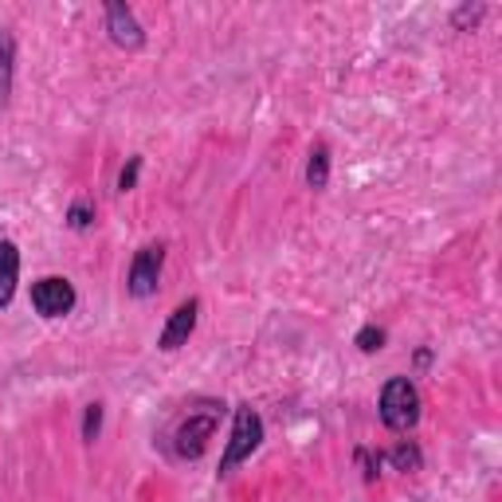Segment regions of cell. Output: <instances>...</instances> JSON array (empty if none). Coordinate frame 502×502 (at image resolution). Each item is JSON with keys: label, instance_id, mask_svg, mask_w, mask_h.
Instances as JSON below:
<instances>
[{"label": "cell", "instance_id": "obj_1", "mask_svg": "<svg viewBox=\"0 0 502 502\" xmlns=\"http://www.w3.org/2000/svg\"><path fill=\"white\" fill-rule=\"evenodd\" d=\"M224 404L205 401V404H185V412L169 428V451L177 459H200L208 448V439L217 436Z\"/></svg>", "mask_w": 502, "mask_h": 502}, {"label": "cell", "instance_id": "obj_2", "mask_svg": "<svg viewBox=\"0 0 502 502\" xmlns=\"http://www.w3.org/2000/svg\"><path fill=\"white\" fill-rule=\"evenodd\" d=\"M381 420L392 432H409L420 420V392L409 377H392L385 389H381Z\"/></svg>", "mask_w": 502, "mask_h": 502}, {"label": "cell", "instance_id": "obj_3", "mask_svg": "<svg viewBox=\"0 0 502 502\" xmlns=\"http://www.w3.org/2000/svg\"><path fill=\"white\" fill-rule=\"evenodd\" d=\"M263 444V416L251 409V404H240L232 416V439L224 448V459H220V475H232L244 459H251V451Z\"/></svg>", "mask_w": 502, "mask_h": 502}, {"label": "cell", "instance_id": "obj_4", "mask_svg": "<svg viewBox=\"0 0 502 502\" xmlns=\"http://www.w3.org/2000/svg\"><path fill=\"white\" fill-rule=\"evenodd\" d=\"M161 267H165V244H146L130 263V275H126V291L134 298H150L158 291V279H161Z\"/></svg>", "mask_w": 502, "mask_h": 502}, {"label": "cell", "instance_id": "obj_5", "mask_svg": "<svg viewBox=\"0 0 502 502\" xmlns=\"http://www.w3.org/2000/svg\"><path fill=\"white\" fill-rule=\"evenodd\" d=\"M75 286H71L67 279H59V275H47V279L40 283H32V306H35V314H43V318H63L75 310Z\"/></svg>", "mask_w": 502, "mask_h": 502}, {"label": "cell", "instance_id": "obj_6", "mask_svg": "<svg viewBox=\"0 0 502 502\" xmlns=\"http://www.w3.org/2000/svg\"><path fill=\"white\" fill-rule=\"evenodd\" d=\"M106 32H111V40L118 47H126V52H138V47L146 43V32H141L134 8L122 5V0H111V5H106Z\"/></svg>", "mask_w": 502, "mask_h": 502}, {"label": "cell", "instance_id": "obj_7", "mask_svg": "<svg viewBox=\"0 0 502 502\" xmlns=\"http://www.w3.org/2000/svg\"><path fill=\"white\" fill-rule=\"evenodd\" d=\"M197 318H200V303H197V298H188V303L177 306L173 314H169V322H165L161 338H158V350L173 353V350H181V345H188V338H193V330H197Z\"/></svg>", "mask_w": 502, "mask_h": 502}, {"label": "cell", "instance_id": "obj_8", "mask_svg": "<svg viewBox=\"0 0 502 502\" xmlns=\"http://www.w3.org/2000/svg\"><path fill=\"white\" fill-rule=\"evenodd\" d=\"M16 279H20V251L12 240H0V310L16 294Z\"/></svg>", "mask_w": 502, "mask_h": 502}, {"label": "cell", "instance_id": "obj_9", "mask_svg": "<svg viewBox=\"0 0 502 502\" xmlns=\"http://www.w3.org/2000/svg\"><path fill=\"white\" fill-rule=\"evenodd\" d=\"M306 185L314 188V193H322V188L330 185V146H318L310 150V161H306Z\"/></svg>", "mask_w": 502, "mask_h": 502}, {"label": "cell", "instance_id": "obj_10", "mask_svg": "<svg viewBox=\"0 0 502 502\" xmlns=\"http://www.w3.org/2000/svg\"><path fill=\"white\" fill-rule=\"evenodd\" d=\"M12 63H16V40L5 32V40H0V106L12 94Z\"/></svg>", "mask_w": 502, "mask_h": 502}, {"label": "cell", "instance_id": "obj_11", "mask_svg": "<svg viewBox=\"0 0 502 502\" xmlns=\"http://www.w3.org/2000/svg\"><path fill=\"white\" fill-rule=\"evenodd\" d=\"M67 224L75 232H87L91 224H94V205H91V200H75V205H71V212H67Z\"/></svg>", "mask_w": 502, "mask_h": 502}, {"label": "cell", "instance_id": "obj_12", "mask_svg": "<svg viewBox=\"0 0 502 502\" xmlns=\"http://www.w3.org/2000/svg\"><path fill=\"white\" fill-rule=\"evenodd\" d=\"M99 432H102V404L94 401V404H87V412H82V439H87V444H94V439H99Z\"/></svg>", "mask_w": 502, "mask_h": 502}, {"label": "cell", "instance_id": "obj_13", "mask_svg": "<svg viewBox=\"0 0 502 502\" xmlns=\"http://www.w3.org/2000/svg\"><path fill=\"white\" fill-rule=\"evenodd\" d=\"M357 350H362V353L385 350V330H381V326H362V330H357Z\"/></svg>", "mask_w": 502, "mask_h": 502}, {"label": "cell", "instance_id": "obj_14", "mask_svg": "<svg viewBox=\"0 0 502 502\" xmlns=\"http://www.w3.org/2000/svg\"><path fill=\"white\" fill-rule=\"evenodd\" d=\"M392 463H397V471H420V451L412 444H401L392 451Z\"/></svg>", "mask_w": 502, "mask_h": 502}, {"label": "cell", "instance_id": "obj_15", "mask_svg": "<svg viewBox=\"0 0 502 502\" xmlns=\"http://www.w3.org/2000/svg\"><path fill=\"white\" fill-rule=\"evenodd\" d=\"M138 173H141V158H130L126 169L118 173V193H130V188L138 185Z\"/></svg>", "mask_w": 502, "mask_h": 502}, {"label": "cell", "instance_id": "obj_16", "mask_svg": "<svg viewBox=\"0 0 502 502\" xmlns=\"http://www.w3.org/2000/svg\"><path fill=\"white\" fill-rule=\"evenodd\" d=\"M483 5H463L459 12H456V28H475V24L483 20Z\"/></svg>", "mask_w": 502, "mask_h": 502}, {"label": "cell", "instance_id": "obj_17", "mask_svg": "<svg viewBox=\"0 0 502 502\" xmlns=\"http://www.w3.org/2000/svg\"><path fill=\"white\" fill-rule=\"evenodd\" d=\"M0 40H5V28H0Z\"/></svg>", "mask_w": 502, "mask_h": 502}]
</instances>
